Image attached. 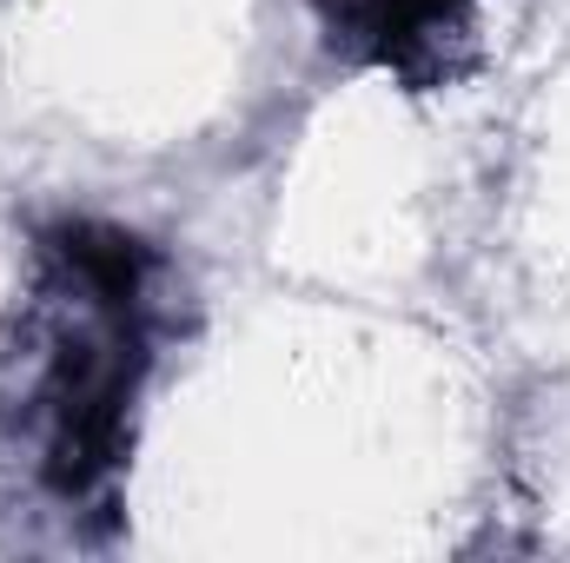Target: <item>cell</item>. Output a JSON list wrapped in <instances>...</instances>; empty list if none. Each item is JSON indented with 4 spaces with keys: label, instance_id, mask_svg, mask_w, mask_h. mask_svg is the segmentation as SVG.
Wrapping results in <instances>:
<instances>
[{
    "label": "cell",
    "instance_id": "obj_1",
    "mask_svg": "<svg viewBox=\"0 0 570 563\" xmlns=\"http://www.w3.org/2000/svg\"><path fill=\"white\" fill-rule=\"evenodd\" d=\"M134 312H140V298L94 292V318L73 338H60V352H53V365L40 378V418H47L40 471H47V484L60 497L94 491L114 471V457H120L127 398H134L140 365H146V338Z\"/></svg>",
    "mask_w": 570,
    "mask_h": 563
},
{
    "label": "cell",
    "instance_id": "obj_2",
    "mask_svg": "<svg viewBox=\"0 0 570 563\" xmlns=\"http://www.w3.org/2000/svg\"><path fill=\"white\" fill-rule=\"evenodd\" d=\"M332 13V47H352L405 80H431L444 67V40L464 33L471 0H318Z\"/></svg>",
    "mask_w": 570,
    "mask_h": 563
}]
</instances>
